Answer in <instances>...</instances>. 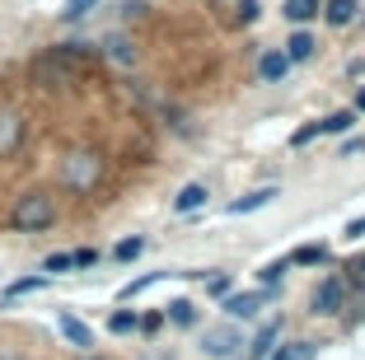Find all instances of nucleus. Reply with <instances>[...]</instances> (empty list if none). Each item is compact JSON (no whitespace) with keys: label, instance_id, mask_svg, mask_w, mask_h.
<instances>
[{"label":"nucleus","instance_id":"f8f14e48","mask_svg":"<svg viewBox=\"0 0 365 360\" xmlns=\"http://www.w3.org/2000/svg\"><path fill=\"white\" fill-rule=\"evenodd\" d=\"M319 14V0H286V19L290 24H309Z\"/></svg>","mask_w":365,"mask_h":360},{"label":"nucleus","instance_id":"f257e3e1","mask_svg":"<svg viewBox=\"0 0 365 360\" xmlns=\"http://www.w3.org/2000/svg\"><path fill=\"white\" fill-rule=\"evenodd\" d=\"M10 225L19 234L52 230V225H56V197H52V192H24L19 202H14V211H10Z\"/></svg>","mask_w":365,"mask_h":360},{"label":"nucleus","instance_id":"f03ea898","mask_svg":"<svg viewBox=\"0 0 365 360\" xmlns=\"http://www.w3.org/2000/svg\"><path fill=\"white\" fill-rule=\"evenodd\" d=\"M98 178H103V155H94V150H71L61 159V182L71 192H94Z\"/></svg>","mask_w":365,"mask_h":360},{"label":"nucleus","instance_id":"39448f33","mask_svg":"<svg viewBox=\"0 0 365 360\" xmlns=\"http://www.w3.org/2000/svg\"><path fill=\"white\" fill-rule=\"evenodd\" d=\"M19 140H24V117L10 113V108H0V159L14 155V150H19Z\"/></svg>","mask_w":365,"mask_h":360},{"label":"nucleus","instance_id":"b1692460","mask_svg":"<svg viewBox=\"0 0 365 360\" xmlns=\"http://www.w3.org/2000/svg\"><path fill=\"white\" fill-rule=\"evenodd\" d=\"M351 122H356V113H333L328 122H323V131H346Z\"/></svg>","mask_w":365,"mask_h":360},{"label":"nucleus","instance_id":"7ed1b4c3","mask_svg":"<svg viewBox=\"0 0 365 360\" xmlns=\"http://www.w3.org/2000/svg\"><path fill=\"white\" fill-rule=\"evenodd\" d=\"M244 346V332L235 328V323H220V328H206V337H202V351L211 360H230L235 351Z\"/></svg>","mask_w":365,"mask_h":360},{"label":"nucleus","instance_id":"2f4dec72","mask_svg":"<svg viewBox=\"0 0 365 360\" xmlns=\"http://www.w3.org/2000/svg\"><path fill=\"white\" fill-rule=\"evenodd\" d=\"M0 360H29V356H14V351H5V356H0Z\"/></svg>","mask_w":365,"mask_h":360},{"label":"nucleus","instance_id":"f3484780","mask_svg":"<svg viewBox=\"0 0 365 360\" xmlns=\"http://www.w3.org/2000/svg\"><path fill=\"white\" fill-rule=\"evenodd\" d=\"M309 356H314V346H309V341H290V346H281L272 360H309Z\"/></svg>","mask_w":365,"mask_h":360},{"label":"nucleus","instance_id":"1a4fd4ad","mask_svg":"<svg viewBox=\"0 0 365 360\" xmlns=\"http://www.w3.org/2000/svg\"><path fill=\"white\" fill-rule=\"evenodd\" d=\"M202 206H206V187H202V182H187V187L173 197V211H182V215H187V211H202Z\"/></svg>","mask_w":365,"mask_h":360},{"label":"nucleus","instance_id":"2eb2a0df","mask_svg":"<svg viewBox=\"0 0 365 360\" xmlns=\"http://www.w3.org/2000/svg\"><path fill=\"white\" fill-rule=\"evenodd\" d=\"M272 197H277V187H262V192H253V197H244V202H235V206H230V215H248V211H258V206H267Z\"/></svg>","mask_w":365,"mask_h":360},{"label":"nucleus","instance_id":"6ab92c4d","mask_svg":"<svg viewBox=\"0 0 365 360\" xmlns=\"http://www.w3.org/2000/svg\"><path fill=\"white\" fill-rule=\"evenodd\" d=\"M169 318H173V323H178V328H192V304H187V299H178V304H169Z\"/></svg>","mask_w":365,"mask_h":360},{"label":"nucleus","instance_id":"c85d7f7f","mask_svg":"<svg viewBox=\"0 0 365 360\" xmlns=\"http://www.w3.org/2000/svg\"><path fill=\"white\" fill-rule=\"evenodd\" d=\"M314 136H319V127H300V131H295V136H290V145H309Z\"/></svg>","mask_w":365,"mask_h":360},{"label":"nucleus","instance_id":"bb28decb","mask_svg":"<svg viewBox=\"0 0 365 360\" xmlns=\"http://www.w3.org/2000/svg\"><path fill=\"white\" fill-rule=\"evenodd\" d=\"M94 5L98 0H71V5H66V19H80V14H89Z\"/></svg>","mask_w":365,"mask_h":360},{"label":"nucleus","instance_id":"473e14b6","mask_svg":"<svg viewBox=\"0 0 365 360\" xmlns=\"http://www.w3.org/2000/svg\"><path fill=\"white\" fill-rule=\"evenodd\" d=\"M361 108H365V94H361Z\"/></svg>","mask_w":365,"mask_h":360},{"label":"nucleus","instance_id":"a211bd4d","mask_svg":"<svg viewBox=\"0 0 365 360\" xmlns=\"http://www.w3.org/2000/svg\"><path fill=\"white\" fill-rule=\"evenodd\" d=\"M43 286H47V276H24V281H14V286L5 290V295L14 299V295H29V290H43Z\"/></svg>","mask_w":365,"mask_h":360},{"label":"nucleus","instance_id":"4468645a","mask_svg":"<svg viewBox=\"0 0 365 360\" xmlns=\"http://www.w3.org/2000/svg\"><path fill=\"white\" fill-rule=\"evenodd\" d=\"M328 24H337V29H342V24H351L356 19V0H328Z\"/></svg>","mask_w":365,"mask_h":360},{"label":"nucleus","instance_id":"412c9836","mask_svg":"<svg viewBox=\"0 0 365 360\" xmlns=\"http://www.w3.org/2000/svg\"><path fill=\"white\" fill-rule=\"evenodd\" d=\"M108 328H113V332H131V328H136V314H127V309H118V314L108 318Z\"/></svg>","mask_w":365,"mask_h":360},{"label":"nucleus","instance_id":"9d476101","mask_svg":"<svg viewBox=\"0 0 365 360\" xmlns=\"http://www.w3.org/2000/svg\"><path fill=\"white\" fill-rule=\"evenodd\" d=\"M277 337H281V323L262 328V332H258V341L248 346V360H267V356H272V341H277Z\"/></svg>","mask_w":365,"mask_h":360},{"label":"nucleus","instance_id":"423d86ee","mask_svg":"<svg viewBox=\"0 0 365 360\" xmlns=\"http://www.w3.org/2000/svg\"><path fill=\"white\" fill-rule=\"evenodd\" d=\"M267 299V290H244V295H225V314L230 318H253Z\"/></svg>","mask_w":365,"mask_h":360},{"label":"nucleus","instance_id":"cd10ccee","mask_svg":"<svg viewBox=\"0 0 365 360\" xmlns=\"http://www.w3.org/2000/svg\"><path fill=\"white\" fill-rule=\"evenodd\" d=\"M239 19H244V24L258 19V0H239Z\"/></svg>","mask_w":365,"mask_h":360},{"label":"nucleus","instance_id":"9b49d317","mask_svg":"<svg viewBox=\"0 0 365 360\" xmlns=\"http://www.w3.org/2000/svg\"><path fill=\"white\" fill-rule=\"evenodd\" d=\"M290 262H300V267H319V262H328V248H323V244H300L295 253H290Z\"/></svg>","mask_w":365,"mask_h":360},{"label":"nucleus","instance_id":"6e6552de","mask_svg":"<svg viewBox=\"0 0 365 360\" xmlns=\"http://www.w3.org/2000/svg\"><path fill=\"white\" fill-rule=\"evenodd\" d=\"M286 71H290L286 52H262V61H258V75L267 80V85H277V80H286Z\"/></svg>","mask_w":365,"mask_h":360},{"label":"nucleus","instance_id":"20e7f679","mask_svg":"<svg viewBox=\"0 0 365 360\" xmlns=\"http://www.w3.org/2000/svg\"><path fill=\"white\" fill-rule=\"evenodd\" d=\"M342 299H346V281L342 276H323L319 286H314V314H323V318H333L337 309H342Z\"/></svg>","mask_w":365,"mask_h":360},{"label":"nucleus","instance_id":"a878e982","mask_svg":"<svg viewBox=\"0 0 365 360\" xmlns=\"http://www.w3.org/2000/svg\"><path fill=\"white\" fill-rule=\"evenodd\" d=\"M286 267H290V262H272V267H262V286L272 290V286L281 281V272H286Z\"/></svg>","mask_w":365,"mask_h":360},{"label":"nucleus","instance_id":"ddd939ff","mask_svg":"<svg viewBox=\"0 0 365 360\" xmlns=\"http://www.w3.org/2000/svg\"><path fill=\"white\" fill-rule=\"evenodd\" d=\"M309 56H314V38L309 33H295L286 43V61H309Z\"/></svg>","mask_w":365,"mask_h":360},{"label":"nucleus","instance_id":"aec40b11","mask_svg":"<svg viewBox=\"0 0 365 360\" xmlns=\"http://www.w3.org/2000/svg\"><path fill=\"white\" fill-rule=\"evenodd\" d=\"M71 267H76V257H71V253H52V257H47V262H43V272H71Z\"/></svg>","mask_w":365,"mask_h":360},{"label":"nucleus","instance_id":"4be33fe9","mask_svg":"<svg viewBox=\"0 0 365 360\" xmlns=\"http://www.w3.org/2000/svg\"><path fill=\"white\" fill-rule=\"evenodd\" d=\"M160 276H164V272H150V276H140V281H131V286H127V290H122V299H131V295H140V290H150V286H155V281H160Z\"/></svg>","mask_w":365,"mask_h":360},{"label":"nucleus","instance_id":"7c9ffc66","mask_svg":"<svg viewBox=\"0 0 365 360\" xmlns=\"http://www.w3.org/2000/svg\"><path fill=\"white\" fill-rule=\"evenodd\" d=\"M361 234H365V215H361V220H351V225H346V239H361Z\"/></svg>","mask_w":365,"mask_h":360},{"label":"nucleus","instance_id":"393cba45","mask_svg":"<svg viewBox=\"0 0 365 360\" xmlns=\"http://www.w3.org/2000/svg\"><path fill=\"white\" fill-rule=\"evenodd\" d=\"M206 290H211V295H220V299H225V295H230V276H225V272H215L211 281H206Z\"/></svg>","mask_w":365,"mask_h":360},{"label":"nucleus","instance_id":"5701e85b","mask_svg":"<svg viewBox=\"0 0 365 360\" xmlns=\"http://www.w3.org/2000/svg\"><path fill=\"white\" fill-rule=\"evenodd\" d=\"M140 248H145V239H122L118 257H122V262H131V257H140Z\"/></svg>","mask_w":365,"mask_h":360},{"label":"nucleus","instance_id":"0eeeda50","mask_svg":"<svg viewBox=\"0 0 365 360\" xmlns=\"http://www.w3.org/2000/svg\"><path fill=\"white\" fill-rule=\"evenodd\" d=\"M56 328H61V337L71 341V346H80V351H89V346H94V332H89L76 314H61V318H56Z\"/></svg>","mask_w":365,"mask_h":360},{"label":"nucleus","instance_id":"c756f323","mask_svg":"<svg viewBox=\"0 0 365 360\" xmlns=\"http://www.w3.org/2000/svg\"><path fill=\"white\" fill-rule=\"evenodd\" d=\"M71 257H76V267H94V262H98L94 248H80V253H71Z\"/></svg>","mask_w":365,"mask_h":360},{"label":"nucleus","instance_id":"dca6fc26","mask_svg":"<svg viewBox=\"0 0 365 360\" xmlns=\"http://www.w3.org/2000/svg\"><path fill=\"white\" fill-rule=\"evenodd\" d=\"M108 56L122 61V66H131V61H136V47H131L127 38H108Z\"/></svg>","mask_w":365,"mask_h":360}]
</instances>
